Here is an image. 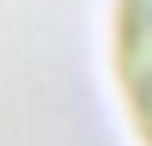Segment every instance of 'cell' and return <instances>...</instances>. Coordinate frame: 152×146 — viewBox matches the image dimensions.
Here are the masks:
<instances>
[{
    "mask_svg": "<svg viewBox=\"0 0 152 146\" xmlns=\"http://www.w3.org/2000/svg\"><path fill=\"white\" fill-rule=\"evenodd\" d=\"M116 85L128 122L140 134V146H152V0H116Z\"/></svg>",
    "mask_w": 152,
    "mask_h": 146,
    "instance_id": "1",
    "label": "cell"
}]
</instances>
